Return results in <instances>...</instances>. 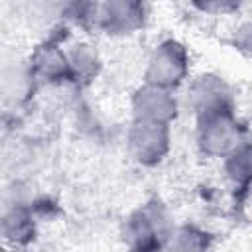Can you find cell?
Returning <instances> with one entry per match:
<instances>
[{
	"label": "cell",
	"mask_w": 252,
	"mask_h": 252,
	"mask_svg": "<svg viewBox=\"0 0 252 252\" xmlns=\"http://www.w3.org/2000/svg\"><path fill=\"white\" fill-rule=\"evenodd\" d=\"M185 73V53L183 49L169 41L161 45L159 51H156V57L150 65V83L156 87H169L177 85Z\"/></svg>",
	"instance_id": "cell-1"
},
{
	"label": "cell",
	"mask_w": 252,
	"mask_h": 252,
	"mask_svg": "<svg viewBox=\"0 0 252 252\" xmlns=\"http://www.w3.org/2000/svg\"><path fill=\"white\" fill-rule=\"evenodd\" d=\"M138 120H148V122H158L165 124V118L171 114L169 110L175 112V102L167 96V93L158 91L156 87L146 91L144 94L140 93L138 96Z\"/></svg>",
	"instance_id": "cell-3"
},
{
	"label": "cell",
	"mask_w": 252,
	"mask_h": 252,
	"mask_svg": "<svg viewBox=\"0 0 252 252\" xmlns=\"http://www.w3.org/2000/svg\"><path fill=\"white\" fill-rule=\"evenodd\" d=\"M132 150L136 152L138 159H159V156L165 152L167 146V132L165 124L138 120L134 132H132Z\"/></svg>",
	"instance_id": "cell-2"
}]
</instances>
